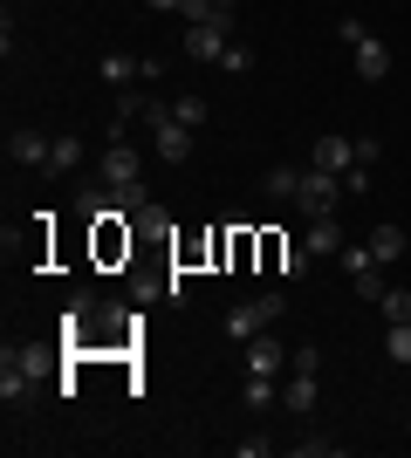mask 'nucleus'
Listing matches in <instances>:
<instances>
[{"label": "nucleus", "instance_id": "obj_3", "mask_svg": "<svg viewBox=\"0 0 411 458\" xmlns=\"http://www.w3.org/2000/svg\"><path fill=\"white\" fill-rule=\"evenodd\" d=\"M41 363H48L41 349H7V356H0V397H7V403H21L28 390H35Z\"/></svg>", "mask_w": 411, "mask_h": 458}, {"label": "nucleus", "instance_id": "obj_25", "mask_svg": "<svg viewBox=\"0 0 411 458\" xmlns=\"http://www.w3.org/2000/svg\"><path fill=\"white\" fill-rule=\"evenodd\" d=\"M356 294H364V301H377V294H384V267H371V274H356Z\"/></svg>", "mask_w": 411, "mask_h": 458}, {"label": "nucleus", "instance_id": "obj_7", "mask_svg": "<svg viewBox=\"0 0 411 458\" xmlns=\"http://www.w3.org/2000/svg\"><path fill=\"white\" fill-rule=\"evenodd\" d=\"M350 62H356V76H364V82H384V76H391V48H384L377 35H364V41H356V48H350Z\"/></svg>", "mask_w": 411, "mask_h": 458}, {"label": "nucleus", "instance_id": "obj_12", "mask_svg": "<svg viewBox=\"0 0 411 458\" xmlns=\"http://www.w3.org/2000/svg\"><path fill=\"white\" fill-rule=\"evenodd\" d=\"M281 403H288L295 418H309V411H315V369H295L288 390H281Z\"/></svg>", "mask_w": 411, "mask_h": 458}, {"label": "nucleus", "instance_id": "obj_4", "mask_svg": "<svg viewBox=\"0 0 411 458\" xmlns=\"http://www.w3.org/2000/svg\"><path fill=\"white\" fill-rule=\"evenodd\" d=\"M336 199H343V178H336V172H302V185H295V206H302V219H330Z\"/></svg>", "mask_w": 411, "mask_h": 458}, {"label": "nucleus", "instance_id": "obj_27", "mask_svg": "<svg viewBox=\"0 0 411 458\" xmlns=\"http://www.w3.org/2000/svg\"><path fill=\"white\" fill-rule=\"evenodd\" d=\"M144 7H158V14H178V0H144Z\"/></svg>", "mask_w": 411, "mask_h": 458}, {"label": "nucleus", "instance_id": "obj_18", "mask_svg": "<svg viewBox=\"0 0 411 458\" xmlns=\"http://www.w3.org/2000/svg\"><path fill=\"white\" fill-rule=\"evenodd\" d=\"M384 356H391L398 369L411 363V322H391V328H384Z\"/></svg>", "mask_w": 411, "mask_h": 458}, {"label": "nucleus", "instance_id": "obj_19", "mask_svg": "<svg viewBox=\"0 0 411 458\" xmlns=\"http://www.w3.org/2000/svg\"><path fill=\"white\" fill-rule=\"evenodd\" d=\"M219 14H227L219 0H178V21H185V28H199V21H219Z\"/></svg>", "mask_w": 411, "mask_h": 458}, {"label": "nucleus", "instance_id": "obj_13", "mask_svg": "<svg viewBox=\"0 0 411 458\" xmlns=\"http://www.w3.org/2000/svg\"><path fill=\"white\" fill-rule=\"evenodd\" d=\"M97 76L110 82V89H131V82L144 76V62H137V55H103V62H97Z\"/></svg>", "mask_w": 411, "mask_h": 458}, {"label": "nucleus", "instance_id": "obj_26", "mask_svg": "<svg viewBox=\"0 0 411 458\" xmlns=\"http://www.w3.org/2000/svg\"><path fill=\"white\" fill-rule=\"evenodd\" d=\"M343 191H371V165H350V172H343Z\"/></svg>", "mask_w": 411, "mask_h": 458}, {"label": "nucleus", "instance_id": "obj_22", "mask_svg": "<svg viewBox=\"0 0 411 458\" xmlns=\"http://www.w3.org/2000/svg\"><path fill=\"white\" fill-rule=\"evenodd\" d=\"M364 35H371V28H364V21H356V14H343V21H336V41H343V48H356V41H364Z\"/></svg>", "mask_w": 411, "mask_h": 458}, {"label": "nucleus", "instance_id": "obj_8", "mask_svg": "<svg viewBox=\"0 0 411 458\" xmlns=\"http://www.w3.org/2000/svg\"><path fill=\"white\" fill-rule=\"evenodd\" d=\"M48 151H56V137H41V131H14V137H7V157H14V165L48 172Z\"/></svg>", "mask_w": 411, "mask_h": 458}, {"label": "nucleus", "instance_id": "obj_9", "mask_svg": "<svg viewBox=\"0 0 411 458\" xmlns=\"http://www.w3.org/2000/svg\"><path fill=\"white\" fill-rule=\"evenodd\" d=\"M371 253H377V267H391V260H405V253H411L405 226H398V219H377V226H371Z\"/></svg>", "mask_w": 411, "mask_h": 458}, {"label": "nucleus", "instance_id": "obj_28", "mask_svg": "<svg viewBox=\"0 0 411 458\" xmlns=\"http://www.w3.org/2000/svg\"><path fill=\"white\" fill-rule=\"evenodd\" d=\"M219 7H240V0H219Z\"/></svg>", "mask_w": 411, "mask_h": 458}, {"label": "nucleus", "instance_id": "obj_23", "mask_svg": "<svg viewBox=\"0 0 411 458\" xmlns=\"http://www.w3.org/2000/svg\"><path fill=\"white\" fill-rule=\"evenodd\" d=\"M309 260H315L309 247H288V260H281V274H288V281H302V274H309Z\"/></svg>", "mask_w": 411, "mask_h": 458}, {"label": "nucleus", "instance_id": "obj_24", "mask_svg": "<svg viewBox=\"0 0 411 458\" xmlns=\"http://www.w3.org/2000/svg\"><path fill=\"white\" fill-rule=\"evenodd\" d=\"M295 452H302V458H336V452H343V445H336V438H302V445H295Z\"/></svg>", "mask_w": 411, "mask_h": 458}, {"label": "nucleus", "instance_id": "obj_6", "mask_svg": "<svg viewBox=\"0 0 411 458\" xmlns=\"http://www.w3.org/2000/svg\"><path fill=\"white\" fill-rule=\"evenodd\" d=\"M97 165H103V185H137V178H144V157H137L131 144H110Z\"/></svg>", "mask_w": 411, "mask_h": 458}, {"label": "nucleus", "instance_id": "obj_14", "mask_svg": "<svg viewBox=\"0 0 411 458\" xmlns=\"http://www.w3.org/2000/svg\"><path fill=\"white\" fill-rule=\"evenodd\" d=\"M377 308H384V322H411V281L384 287V294H377Z\"/></svg>", "mask_w": 411, "mask_h": 458}, {"label": "nucleus", "instance_id": "obj_16", "mask_svg": "<svg viewBox=\"0 0 411 458\" xmlns=\"http://www.w3.org/2000/svg\"><path fill=\"white\" fill-rule=\"evenodd\" d=\"M274 397H281V390H274V377H254V369H247V390H240V403H247V411H268Z\"/></svg>", "mask_w": 411, "mask_h": 458}, {"label": "nucleus", "instance_id": "obj_2", "mask_svg": "<svg viewBox=\"0 0 411 458\" xmlns=\"http://www.w3.org/2000/svg\"><path fill=\"white\" fill-rule=\"evenodd\" d=\"M227 41H234V7H227L219 21H199V28H185V48H178V55H193V62H213V69H219Z\"/></svg>", "mask_w": 411, "mask_h": 458}, {"label": "nucleus", "instance_id": "obj_1", "mask_svg": "<svg viewBox=\"0 0 411 458\" xmlns=\"http://www.w3.org/2000/svg\"><path fill=\"white\" fill-rule=\"evenodd\" d=\"M281 315H288V301H281V294H254V301L227 308V335H234V343H254L261 328H274Z\"/></svg>", "mask_w": 411, "mask_h": 458}, {"label": "nucleus", "instance_id": "obj_15", "mask_svg": "<svg viewBox=\"0 0 411 458\" xmlns=\"http://www.w3.org/2000/svg\"><path fill=\"white\" fill-rule=\"evenodd\" d=\"M172 116L185 123V131H206V116H213V103H206V96H178V103H172Z\"/></svg>", "mask_w": 411, "mask_h": 458}, {"label": "nucleus", "instance_id": "obj_5", "mask_svg": "<svg viewBox=\"0 0 411 458\" xmlns=\"http://www.w3.org/2000/svg\"><path fill=\"white\" fill-rule=\"evenodd\" d=\"M309 165H315V172H336V178H343V172L356 165V137L322 131V137H315V151H309Z\"/></svg>", "mask_w": 411, "mask_h": 458}, {"label": "nucleus", "instance_id": "obj_11", "mask_svg": "<svg viewBox=\"0 0 411 458\" xmlns=\"http://www.w3.org/2000/svg\"><path fill=\"white\" fill-rule=\"evenodd\" d=\"M302 247H309L315 260H330V253H343V226H336V212H330V219H309V233H302Z\"/></svg>", "mask_w": 411, "mask_h": 458}, {"label": "nucleus", "instance_id": "obj_10", "mask_svg": "<svg viewBox=\"0 0 411 458\" xmlns=\"http://www.w3.org/2000/svg\"><path fill=\"white\" fill-rule=\"evenodd\" d=\"M281 363H288V343L261 328L254 343H247V369H254V377H274V369H281Z\"/></svg>", "mask_w": 411, "mask_h": 458}, {"label": "nucleus", "instance_id": "obj_20", "mask_svg": "<svg viewBox=\"0 0 411 458\" xmlns=\"http://www.w3.org/2000/svg\"><path fill=\"white\" fill-rule=\"evenodd\" d=\"M82 165V137H56V151H48V172H69Z\"/></svg>", "mask_w": 411, "mask_h": 458}, {"label": "nucleus", "instance_id": "obj_21", "mask_svg": "<svg viewBox=\"0 0 411 458\" xmlns=\"http://www.w3.org/2000/svg\"><path fill=\"white\" fill-rule=\"evenodd\" d=\"M219 69H227V76H247V69H254V48H247V41H227Z\"/></svg>", "mask_w": 411, "mask_h": 458}, {"label": "nucleus", "instance_id": "obj_17", "mask_svg": "<svg viewBox=\"0 0 411 458\" xmlns=\"http://www.w3.org/2000/svg\"><path fill=\"white\" fill-rule=\"evenodd\" d=\"M295 185H302V172H295V165H274V172L261 178V191H268V199H295Z\"/></svg>", "mask_w": 411, "mask_h": 458}]
</instances>
